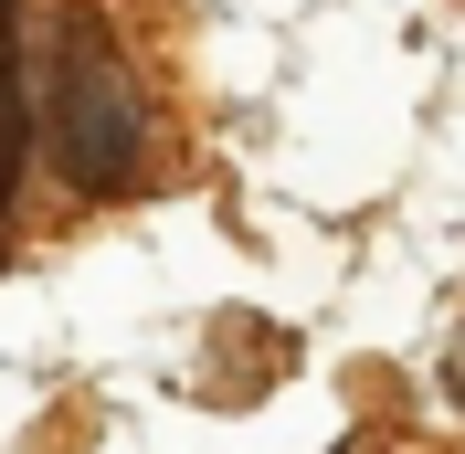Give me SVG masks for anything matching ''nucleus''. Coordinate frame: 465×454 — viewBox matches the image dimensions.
Here are the masks:
<instances>
[{
  "instance_id": "f257e3e1",
  "label": "nucleus",
  "mask_w": 465,
  "mask_h": 454,
  "mask_svg": "<svg viewBox=\"0 0 465 454\" xmlns=\"http://www.w3.org/2000/svg\"><path fill=\"white\" fill-rule=\"evenodd\" d=\"M54 148L85 191H127L148 159V106L127 95V74H106L95 54H64L54 74Z\"/></svg>"
},
{
  "instance_id": "f03ea898",
  "label": "nucleus",
  "mask_w": 465,
  "mask_h": 454,
  "mask_svg": "<svg viewBox=\"0 0 465 454\" xmlns=\"http://www.w3.org/2000/svg\"><path fill=\"white\" fill-rule=\"evenodd\" d=\"M11 159H22V106H11V85H0V180H11Z\"/></svg>"
}]
</instances>
